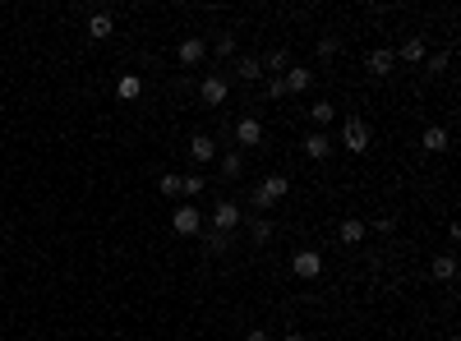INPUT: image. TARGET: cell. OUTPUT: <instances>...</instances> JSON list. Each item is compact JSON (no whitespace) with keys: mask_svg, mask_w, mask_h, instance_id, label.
<instances>
[{"mask_svg":"<svg viewBox=\"0 0 461 341\" xmlns=\"http://www.w3.org/2000/svg\"><path fill=\"white\" fill-rule=\"evenodd\" d=\"M249 208H254V212H268V208H272V203H268V199H263V194H259V189H249Z\"/></svg>","mask_w":461,"mask_h":341,"instance_id":"obj_30","label":"cell"},{"mask_svg":"<svg viewBox=\"0 0 461 341\" xmlns=\"http://www.w3.org/2000/svg\"><path fill=\"white\" fill-rule=\"evenodd\" d=\"M392 65H397V56H392L388 46H378V51H369V56H365V70H369V74H378V79H383V74H392Z\"/></svg>","mask_w":461,"mask_h":341,"instance_id":"obj_11","label":"cell"},{"mask_svg":"<svg viewBox=\"0 0 461 341\" xmlns=\"http://www.w3.org/2000/svg\"><path fill=\"white\" fill-rule=\"evenodd\" d=\"M300 148H305L309 162H328V157H332V139H328V130H309Z\"/></svg>","mask_w":461,"mask_h":341,"instance_id":"obj_5","label":"cell"},{"mask_svg":"<svg viewBox=\"0 0 461 341\" xmlns=\"http://www.w3.org/2000/svg\"><path fill=\"white\" fill-rule=\"evenodd\" d=\"M199 236H203V249H208V258L212 254H227V249H231V236H227V231H199Z\"/></svg>","mask_w":461,"mask_h":341,"instance_id":"obj_18","label":"cell"},{"mask_svg":"<svg viewBox=\"0 0 461 341\" xmlns=\"http://www.w3.org/2000/svg\"><path fill=\"white\" fill-rule=\"evenodd\" d=\"M199 97H203V102H208V106H222V102H227V97H231V83L222 79V74H208V79L199 83Z\"/></svg>","mask_w":461,"mask_h":341,"instance_id":"obj_8","label":"cell"},{"mask_svg":"<svg viewBox=\"0 0 461 341\" xmlns=\"http://www.w3.org/2000/svg\"><path fill=\"white\" fill-rule=\"evenodd\" d=\"M429 272H434V281H452V277H457V258H452V254H438Z\"/></svg>","mask_w":461,"mask_h":341,"instance_id":"obj_22","label":"cell"},{"mask_svg":"<svg viewBox=\"0 0 461 341\" xmlns=\"http://www.w3.org/2000/svg\"><path fill=\"white\" fill-rule=\"evenodd\" d=\"M281 341H309V337H305V332H286Z\"/></svg>","mask_w":461,"mask_h":341,"instance_id":"obj_34","label":"cell"},{"mask_svg":"<svg viewBox=\"0 0 461 341\" xmlns=\"http://www.w3.org/2000/svg\"><path fill=\"white\" fill-rule=\"evenodd\" d=\"M249 236H254V245H268V240H272V221L268 217H254L249 221Z\"/></svg>","mask_w":461,"mask_h":341,"instance_id":"obj_24","label":"cell"},{"mask_svg":"<svg viewBox=\"0 0 461 341\" xmlns=\"http://www.w3.org/2000/svg\"><path fill=\"white\" fill-rule=\"evenodd\" d=\"M263 93H268L272 102H281V97H286V83L281 79H263Z\"/></svg>","mask_w":461,"mask_h":341,"instance_id":"obj_28","label":"cell"},{"mask_svg":"<svg viewBox=\"0 0 461 341\" xmlns=\"http://www.w3.org/2000/svg\"><path fill=\"white\" fill-rule=\"evenodd\" d=\"M203 189H208V175H199V171H194V175H180V194H185V199H199Z\"/></svg>","mask_w":461,"mask_h":341,"instance_id":"obj_21","label":"cell"},{"mask_svg":"<svg viewBox=\"0 0 461 341\" xmlns=\"http://www.w3.org/2000/svg\"><path fill=\"white\" fill-rule=\"evenodd\" d=\"M190 157H194V167H208V162L217 157V143H212V134H194V139H190Z\"/></svg>","mask_w":461,"mask_h":341,"instance_id":"obj_9","label":"cell"},{"mask_svg":"<svg viewBox=\"0 0 461 341\" xmlns=\"http://www.w3.org/2000/svg\"><path fill=\"white\" fill-rule=\"evenodd\" d=\"M374 231H378V236H392V231H397V221H392V217H378Z\"/></svg>","mask_w":461,"mask_h":341,"instance_id":"obj_32","label":"cell"},{"mask_svg":"<svg viewBox=\"0 0 461 341\" xmlns=\"http://www.w3.org/2000/svg\"><path fill=\"white\" fill-rule=\"evenodd\" d=\"M341 148L346 152H369V125L360 120V115H346V120H341Z\"/></svg>","mask_w":461,"mask_h":341,"instance_id":"obj_1","label":"cell"},{"mask_svg":"<svg viewBox=\"0 0 461 341\" xmlns=\"http://www.w3.org/2000/svg\"><path fill=\"white\" fill-rule=\"evenodd\" d=\"M235 74H240L244 83H259L263 79V61L259 56H235Z\"/></svg>","mask_w":461,"mask_h":341,"instance_id":"obj_16","label":"cell"},{"mask_svg":"<svg viewBox=\"0 0 461 341\" xmlns=\"http://www.w3.org/2000/svg\"><path fill=\"white\" fill-rule=\"evenodd\" d=\"M115 33V19L106 14V9H97V14H88V37H97V42H106V37Z\"/></svg>","mask_w":461,"mask_h":341,"instance_id":"obj_13","label":"cell"},{"mask_svg":"<svg viewBox=\"0 0 461 341\" xmlns=\"http://www.w3.org/2000/svg\"><path fill=\"white\" fill-rule=\"evenodd\" d=\"M139 93H143V79H139V74H120V79H115V97H120V102H134Z\"/></svg>","mask_w":461,"mask_h":341,"instance_id":"obj_19","label":"cell"},{"mask_svg":"<svg viewBox=\"0 0 461 341\" xmlns=\"http://www.w3.org/2000/svg\"><path fill=\"white\" fill-rule=\"evenodd\" d=\"M425 51H429V46H425V37H406V42H401V61H406V65H415V61H425Z\"/></svg>","mask_w":461,"mask_h":341,"instance_id":"obj_20","label":"cell"},{"mask_svg":"<svg viewBox=\"0 0 461 341\" xmlns=\"http://www.w3.org/2000/svg\"><path fill=\"white\" fill-rule=\"evenodd\" d=\"M235 143H240V148H259L263 143V120H254V115H244V120H235Z\"/></svg>","mask_w":461,"mask_h":341,"instance_id":"obj_6","label":"cell"},{"mask_svg":"<svg viewBox=\"0 0 461 341\" xmlns=\"http://www.w3.org/2000/svg\"><path fill=\"white\" fill-rule=\"evenodd\" d=\"M157 189H162L166 199H180V175H175V171H166L162 180H157Z\"/></svg>","mask_w":461,"mask_h":341,"instance_id":"obj_26","label":"cell"},{"mask_svg":"<svg viewBox=\"0 0 461 341\" xmlns=\"http://www.w3.org/2000/svg\"><path fill=\"white\" fill-rule=\"evenodd\" d=\"M254 189H259L268 203H281V199H286V189H291V180H286V175H268V180L254 184Z\"/></svg>","mask_w":461,"mask_h":341,"instance_id":"obj_12","label":"cell"},{"mask_svg":"<svg viewBox=\"0 0 461 341\" xmlns=\"http://www.w3.org/2000/svg\"><path fill=\"white\" fill-rule=\"evenodd\" d=\"M447 65H452V56H447V51H438V56H434V61H429V74H443V70H447Z\"/></svg>","mask_w":461,"mask_h":341,"instance_id":"obj_29","label":"cell"},{"mask_svg":"<svg viewBox=\"0 0 461 341\" xmlns=\"http://www.w3.org/2000/svg\"><path fill=\"white\" fill-rule=\"evenodd\" d=\"M305 115H309V120H314V130H328V125L337 120V106H332L328 97H323V102H314V106H309Z\"/></svg>","mask_w":461,"mask_h":341,"instance_id":"obj_15","label":"cell"},{"mask_svg":"<svg viewBox=\"0 0 461 341\" xmlns=\"http://www.w3.org/2000/svg\"><path fill=\"white\" fill-rule=\"evenodd\" d=\"M447 143H452V134H447L443 125H429V130L420 134V148L425 152H447Z\"/></svg>","mask_w":461,"mask_h":341,"instance_id":"obj_10","label":"cell"},{"mask_svg":"<svg viewBox=\"0 0 461 341\" xmlns=\"http://www.w3.org/2000/svg\"><path fill=\"white\" fill-rule=\"evenodd\" d=\"M171 226H175V236H199L203 231V212L194 208V203H180L175 217H171Z\"/></svg>","mask_w":461,"mask_h":341,"instance_id":"obj_2","label":"cell"},{"mask_svg":"<svg viewBox=\"0 0 461 341\" xmlns=\"http://www.w3.org/2000/svg\"><path fill=\"white\" fill-rule=\"evenodd\" d=\"M263 70H268V79H281V70H286V51H268Z\"/></svg>","mask_w":461,"mask_h":341,"instance_id":"obj_25","label":"cell"},{"mask_svg":"<svg viewBox=\"0 0 461 341\" xmlns=\"http://www.w3.org/2000/svg\"><path fill=\"white\" fill-rule=\"evenodd\" d=\"M281 83H286V93H305V88H314V70L291 65V74H281Z\"/></svg>","mask_w":461,"mask_h":341,"instance_id":"obj_14","label":"cell"},{"mask_svg":"<svg viewBox=\"0 0 461 341\" xmlns=\"http://www.w3.org/2000/svg\"><path fill=\"white\" fill-rule=\"evenodd\" d=\"M365 221H360V217H346V221H341V226H337V236H341V245H360V240H365Z\"/></svg>","mask_w":461,"mask_h":341,"instance_id":"obj_17","label":"cell"},{"mask_svg":"<svg viewBox=\"0 0 461 341\" xmlns=\"http://www.w3.org/2000/svg\"><path fill=\"white\" fill-rule=\"evenodd\" d=\"M240 221H244V212H240V203H231V199H222V203H217V208H212V231H227V236H231V231H235V226H240Z\"/></svg>","mask_w":461,"mask_h":341,"instance_id":"obj_4","label":"cell"},{"mask_svg":"<svg viewBox=\"0 0 461 341\" xmlns=\"http://www.w3.org/2000/svg\"><path fill=\"white\" fill-rule=\"evenodd\" d=\"M291 272H296L300 281H314V277H323V254H318V249H300V254L291 258Z\"/></svg>","mask_w":461,"mask_h":341,"instance_id":"obj_3","label":"cell"},{"mask_svg":"<svg viewBox=\"0 0 461 341\" xmlns=\"http://www.w3.org/2000/svg\"><path fill=\"white\" fill-rule=\"evenodd\" d=\"M203 56H208V42H203V37H185V42L175 46V61H180L185 70H194V65H199Z\"/></svg>","mask_w":461,"mask_h":341,"instance_id":"obj_7","label":"cell"},{"mask_svg":"<svg viewBox=\"0 0 461 341\" xmlns=\"http://www.w3.org/2000/svg\"><path fill=\"white\" fill-rule=\"evenodd\" d=\"M244 341H272V337H268V332H259V327H254V332L244 337Z\"/></svg>","mask_w":461,"mask_h":341,"instance_id":"obj_33","label":"cell"},{"mask_svg":"<svg viewBox=\"0 0 461 341\" xmlns=\"http://www.w3.org/2000/svg\"><path fill=\"white\" fill-rule=\"evenodd\" d=\"M222 175H227V180H240V175H244V157H240V148H231L227 157H222Z\"/></svg>","mask_w":461,"mask_h":341,"instance_id":"obj_23","label":"cell"},{"mask_svg":"<svg viewBox=\"0 0 461 341\" xmlns=\"http://www.w3.org/2000/svg\"><path fill=\"white\" fill-rule=\"evenodd\" d=\"M318 56H337V37H318Z\"/></svg>","mask_w":461,"mask_h":341,"instance_id":"obj_31","label":"cell"},{"mask_svg":"<svg viewBox=\"0 0 461 341\" xmlns=\"http://www.w3.org/2000/svg\"><path fill=\"white\" fill-rule=\"evenodd\" d=\"M217 56H222V61H235V33H222L217 37Z\"/></svg>","mask_w":461,"mask_h":341,"instance_id":"obj_27","label":"cell"}]
</instances>
